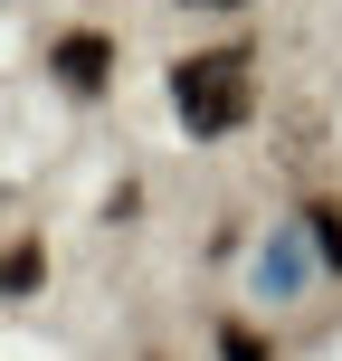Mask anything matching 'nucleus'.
<instances>
[{
	"instance_id": "f257e3e1",
	"label": "nucleus",
	"mask_w": 342,
	"mask_h": 361,
	"mask_svg": "<svg viewBox=\"0 0 342 361\" xmlns=\"http://www.w3.org/2000/svg\"><path fill=\"white\" fill-rule=\"evenodd\" d=\"M171 105H181V124H190L200 143L238 133V124L257 114V86H248V48H209V57H181V67H171Z\"/></svg>"
},
{
	"instance_id": "f03ea898",
	"label": "nucleus",
	"mask_w": 342,
	"mask_h": 361,
	"mask_svg": "<svg viewBox=\"0 0 342 361\" xmlns=\"http://www.w3.org/2000/svg\"><path fill=\"white\" fill-rule=\"evenodd\" d=\"M48 67H57V86L105 95V76H114V38H105V29H67V38L48 48Z\"/></svg>"
},
{
	"instance_id": "7ed1b4c3",
	"label": "nucleus",
	"mask_w": 342,
	"mask_h": 361,
	"mask_svg": "<svg viewBox=\"0 0 342 361\" xmlns=\"http://www.w3.org/2000/svg\"><path fill=\"white\" fill-rule=\"evenodd\" d=\"M38 276H48V247H38V238H10V247H0V295H29Z\"/></svg>"
},
{
	"instance_id": "20e7f679",
	"label": "nucleus",
	"mask_w": 342,
	"mask_h": 361,
	"mask_svg": "<svg viewBox=\"0 0 342 361\" xmlns=\"http://www.w3.org/2000/svg\"><path fill=\"white\" fill-rule=\"evenodd\" d=\"M305 228H314V247H324V267H342V209H333V200H314Z\"/></svg>"
},
{
	"instance_id": "39448f33",
	"label": "nucleus",
	"mask_w": 342,
	"mask_h": 361,
	"mask_svg": "<svg viewBox=\"0 0 342 361\" xmlns=\"http://www.w3.org/2000/svg\"><path fill=\"white\" fill-rule=\"evenodd\" d=\"M219 361H276L267 343H257V333L248 324H219Z\"/></svg>"
},
{
	"instance_id": "423d86ee",
	"label": "nucleus",
	"mask_w": 342,
	"mask_h": 361,
	"mask_svg": "<svg viewBox=\"0 0 342 361\" xmlns=\"http://www.w3.org/2000/svg\"><path fill=\"white\" fill-rule=\"evenodd\" d=\"M181 10H219V0H181Z\"/></svg>"
}]
</instances>
